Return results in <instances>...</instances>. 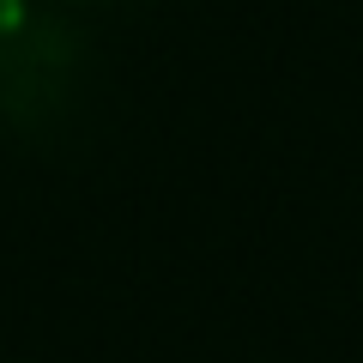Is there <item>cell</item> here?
Listing matches in <instances>:
<instances>
[{
	"instance_id": "6da1fadb",
	"label": "cell",
	"mask_w": 363,
	"mask_h": 363,
	"mask_svg": "<svg viewBox=\"0 0 363 363\" xmlns=\"http://www.w3.org/2000/svg\"><path fill=\"white\" fill-rule=\"evenodd\" d=\"M55 25H25L0 43V104L18 116H37L43 104H61V85L73 73L67 37H49Z\"/></svg>"
},
{
	"instance_id": "7a4b0ae2",
	"label": "cell",
	"mask_w": 363,
	"mask_h": 363,
	"mask_svg": "<svg viewBox=\"0 0 363 363\" xmlns=\"http://www.w3.org/2000/svg\"><path fill=\"white\" fill-rule=\"evenodd\" d=\"M25 30V0H0V43Z\"/></svg>"
}]
</instances>
